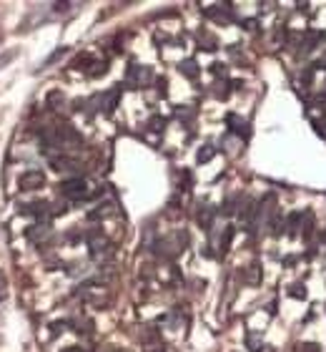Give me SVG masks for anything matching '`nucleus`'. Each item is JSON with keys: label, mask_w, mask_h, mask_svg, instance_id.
Returning a JSON list of instances; mask_svg holds the SVG:
<instances>
[{"label": "nucleus", "mask_w": 326, "mask_h": 352, "mask_svg": "<svg viewBox=\"0 0 326 352\" xmlns=\"http://www.w3.org/2000/svg\"><path fill=\"white\" fill-rule=\"evenodd\" d=\"M249 269H251V277H249V280L259 284V282H261V267H259V262H256V264H251Z\"/></svg>", "instance_id": "14"}, {"label": "nucleus", "mask_w": 326, "mask_h": 352, "mask_svg": "<svg viewBox=\"0 0 326 352\" xmlns=\"http://www.w3.org/2000/svg\"><path fill=\"white\" fill-rule=\"evenodd\" d=\"M301 219H304V211H296V214L289 216V221H286V234H289V237H296V234H299Z\"/></svg>", "instance_id": "7"}, {"label": "nucleus", "mask_w": 326, "mask_h": 352, "mask_svg": "<svg viewBox=\"0 0 326 352\" xmlns=\"http://www.w3.org/2000/svg\"><path fill=\"white\" fill-rule=\"evenodd\" d=\"M43 184H46V176H43V171H38V169H33V171H28V174L20 176V189H23V191L40 189Z\"/></svg>", "instance_id": "3"}, {"label": "nucleus", "mask_w": 326, "mask_h": 352, "mask_svg": "<svg viewBox=\"0 0 326 352\" xmlns=\"http://www.w3.org/2000/svg\"><path fill=\"white\" fill-rule=\"evenodd\" d=\"M63 352H80V347H65Z\"/></svg>", "instance_id": "17"}, {"label": "nucleus", "mask_w": 326, "mask_h": 352, "mask_svg": "<svg viewBox=\"0 0 326 352\" xmlns=\"http://www.w3.org/2000/svg\"><path fill=\"white\" fill-rule=\"evenodd\" d=\"M289 297H294V299H306L304 284H291V287H289Z\"/></svg>", "instance_id": "12"}, {"label": "nucleus", "mask_w": 326, "mask_h": 352, "mask_svg": "<svg viewBox=\"0 0 326 352\" xmlns=\"http://www.w3.org/2000/svg\"><path fill=\"white\" fill-rule=\"evenodd\" d=\"M65 53H68V48H65V46H60V48H58L55 53H51V56H48V58L43 61V66H40V68H48V66H53V63H55V61H58L60 56H65Z\"/></svg>", "instance_id": "9"}, {"label": "nucleus", "mask_w": 326, "mask_h": 352, "mask_svg": "<svg viewBox=\"0 0 326 352\" xmlns=\"http://www.w3.org/2000/svg\"><path fill=\"white\" fill-rule=\"evenodd\" d=\"M243 25H246V30H254V28H256V20H246Z\"/></svg>", "instance_id": "16"}, {"label": "nucleus", "mask_w": 326, "mask_h": 352, "mask_svg": "<svg viewBox=\"0 0 326 352\" xmlns=\"http://www.w3.org/2000/svg\"><path fill=\"white\" fill-rule=\"evenodd\" d=\"M223 68H226L223 63H214V66H211V70H214V73H218V75L223 73Z\"/></svg>", "instance_id": "15"}, {"label": "nucleus", "mask_w": 326, "mask_h": 352, "mask_svg": "<svg viewBox=\"0 0 326 352\" xmlns=\"http://www.w3.org/2000/svg\"><path fill=\"white\" fill-rule=\"evenodd\" d=\"M60 191L65 194L68 199H86L88 197V184L83 181V179H68V181H63L60 184Z\"/></svg>", "instance_id": "1"}, {"label": "nucleus", "mask_w": 326, "mask_h": 352, "mask_svg": "<svg viewBox=\"0 0 326 352\" xmlns=\"http://www.w3.org/2000/svg\"><path fill=\"white\" fill-rule=\"evenodd\" d=\"M151 78H153V73H151V68H148V66H131V68H128V81H131L136 88L148 86V83H151Z\"/></svg>", "instance_id": "2"}, {"label": "nucleus", "mask_w": 326, "mask_h": 352, "mask_svg": "<svg viewBox=\"0 0 326 352\" xmlns=\"http://www.w3.org/2000/svg\"><path fill=\"white\" fill-rule=\"evenodd\" d=\"M181 73H183V75H188V78H196V75H198V66H196V61H183V63H181Z\"/></svg>", "instance_id": "8"}, {"label": "nucleus", "mask_w": 326, "mask_h": 352, "mask_svg": "<svg viewBox=\"0 0 326 352\" xmlns=\"http://www.w3.org/2000/svg\"><path fill=\"white\" fill-rule=\"evenodd\" d=\"M48 234H51V226L48 224H35V226L28 229V239L35 242V244H40L43 239H48Z\"/></svg>", "instance_id": "4"}, {"label": "nucleus", "mask_w": 326, "mask_h": 352, "mask_svg": "<svg viewBox=\"0 0 326 352\" xmlns=\"http://www.w3.org/2000/svg\"><path fill=\"white\" fill-rule=\"evenodd\" d=\"M226 121H228L231 131H236L241 139H249V134H251V131H249V124H246V121H241L238 116H233V113H228V119H226Z\"/></svg>", "instance_id": "5"}, {"label": "nucleus", "mask_w": 326, "mask_h": 352, "mask_svg": "<svg viewBox=\"0 0 326 352\" xmlns=\"http://www.w3.org/2000/svg\"><path fill=\"white\" fill-rule=\"evenodd\" d=\"M8 297V280H5V272L0 269V302Z\"/></svg>", "instance_id": "13"}, {"label": "nucleus", "mask_w": 326, "mask_h": 352, "mask_svg": "<svg viewBox=\"0 0 326 352\" xmlns=\"http://www.w3.org/2000/svg\"><path fill=\"white\" fill-rule=\"evenodd\" d=\"M214 153H216V148H214V146H203V148L198 151V159H196V161H198V164H206Z\"/></svg>", "instance_id": "10"}, {"label": "nucleus", "mask_w": 326, "mask_h": 352, "mask_svg": "<svg viewBox=\"0 0 326 352\" xmlns=\"http://www.w3.org/2000/svg\"><path fill=\"white\" fill-rule=\"evenodd\" d=\"M88 247H91V254H93V257H98L101 252H106V249H108V239H106V237H101V234L96 231L93 237L88 239Z\"/></svg>", "instance_id": "6"}, {"label": "nucleus", "mask_w": 326, "mask_h": 352, "mask_svg": "<svg viewBox=\"0 0 326 352\" xmlns=\"http://www.w3.org/2000/svg\"><path fill=\"white\" fill-rule=\"evenodd\" d=\"M48 106H53L55 111H60V106H63V93H60V91H53V93L48 96Z\"/></svg>", "instance_id": "11"}]
</instances>
